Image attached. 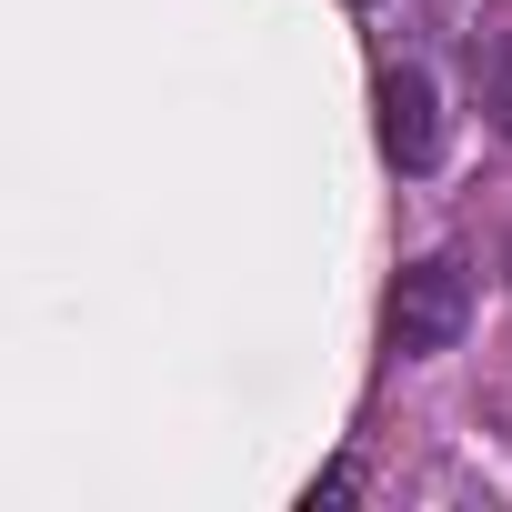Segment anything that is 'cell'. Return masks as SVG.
I'll return each instance as SVG.
<instances>
[{
  "mask_svg": "<svg viewBox=\"0 0 512 512\" xmlns=\"http://www.w3.org/2000/svg\"><path fill=\"white\" fill-rule=\"evenodd\" d=\"M462 312H472V282H462V262H412L402 282H392V352H452V332H462Z\"/></svg>",
  "mask_w": 512,
  "mask_h": 512,
  "instance_id": "1",
  "label": "cell"
},
{
  "mask_svg": "<svg viewBox=\"0 0 512 512\" xmlns=\"http://www.w3.org/2000/svg\"><path fill=\"white\" fill-rule=\"evenodd\" d=\"M382 151L402 171H432L442 161V101L422 71H382Z\"/></svg>",
  "mask_w": 512,
  "mask_h": 512,
  "instance_id": "2",
  "label": "cell"
},
{
  "mask_svg": "<svg viewBox=\"0 0 512 512\" xmlns=\"http://www.w3.org/2000/svg\"><path fill=\"white\" fill-rule=\"evenodd\" d=\"M482 111H492V121L512 131V41H502V51L482 61Z\"/></svg>",
  "mask_w": 512,
  "mask_h": 512,
  "instance_id": "3",
  "label": "cell"
}]
</instances>
